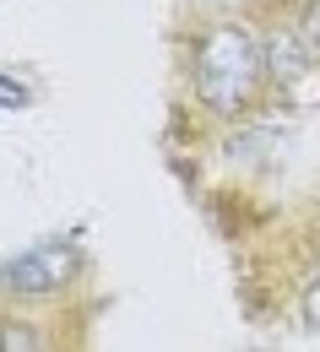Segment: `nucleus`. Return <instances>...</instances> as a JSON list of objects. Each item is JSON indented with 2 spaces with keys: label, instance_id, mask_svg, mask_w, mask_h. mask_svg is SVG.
I'll list each match as a JSON object with an SVG mask.
<instances>
[{
  "label": "nucleus",
  "instance_id": "3",
  "mask_svg": "<svg viewBox=\"0 0 320 352\" xmlns=\"http://www.w3.org/2000/svg\"><path fill=\"white\" fill-rule=\"evenodd\" d=\"M261 54H266V82L288 109H315L320 103V54L299 28H272L261 33Z\"/></svg>",
  "mask_w": 320,
  "mask_h": 352
},
{
  "label": "nucleus",
  "instance_id": "1",
  "mask_svg": "<svg viewBox=\"0 0 320 352\" xmlns=\"http://www.w3.org/2000/svg\"><path fill=\"white\" fill-rule=\"evenodd\" d=\"M190 92L217 114V120H239L261 103L266 92V54H261V33L239 16L206 22L190 38Z\"/></svg>",
  "mask_w": 320,
  "mask_h": 352
},
{
  "label": "nucleus",
  "instance_id": "5",
  "mask_svg": "<svg viewBox=\"0 0 320 352\" xmlns=\"http://www.w3.org/2000/svg\"><path fill=\"white\" fill-rule=\"evenodd\" d=\"M28 103H33V87H22L17 76L0 71V109H28Z\"/></svg>",
  "mask_w": 320,
  "mask_h": 352
},
{
  "label": "nucleus",
  "instance_id": "4",
  "mask_svg": "<svg viewBox=\"0 0 320 352\" xmlns=\"http://www.w3.org/2000/svg\"><path fill=\"white\" fill-rule=\"evenodd\" d=\"M54 347L39 325H28V320H0V352H44Z\"/></svg>",
  "mask_w": 320,
  "mask_h": 352
},
{
  "label": "nucleus",
  "instance_id": "2",
  "mask_svg": "<svg viewBox=\"0 0 320 352\" xmlns=\"http://www.w3.org/2000/svg\"><path fill=\"white\" fill-rule=\"evenodd\" d=\"M82 276H87V255L60 239V244H39L28 255H11L0 265V293L22 298V304H49V298H65Z\"/></svg>",
  "mask_w": 320,
  "mask_h": 352
},
{
  "label": "nucleus",
  "instance_id": "6",
  "mask_svg": "<svg viewBox=\"0 0 320 352\" xmlns=\"http://www.w3.org/2000/svg\"><path fill=\"white\" fill-rule=\"evenodd\" d=\"M304 38H310V49L320 54V0H304V11H299V22H293Z\"/></svg>",
  "mask_w": 320,
  "mask_h": 352
}]
</instances>
